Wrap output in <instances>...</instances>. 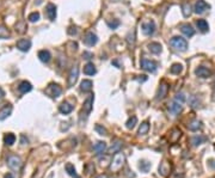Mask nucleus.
Masks as SVG:
<instances>
[{
  "instance_id": "nucleus-1",
  "label": "nucleus",
  "mask_w": 215,
  "mask_h": 178,
  "mask_svg": "<svg viewBox=\"0 0 215 178\" xmlns=\"http://www.w3.org/2000/svg\"><path fill=\"white\" fill-rule=\"evenodd\" d=\"M124 163H126V157H124V154L121 153V152H117V153H115L112 160L110 161L109 169H110L112 172H118L120 170H122V167L124 166Z\"/></svg>"
},
{
  "instance_id": "nucleus-2",
  "label": "nucleus",
  "mask_w": 215,
  "mask_h": 178,
  "mask_svg": "<svg viewBox=\"0 0 215 178\" xmlns=\"http://www.w3.org/2000/svg\"><path fill=\"white\" fill-rule=\"evenodd\" d=\"M170 44L171 47L178 52H185L188 49V42L185 38H183L181 36H175L170 40Z\"/></svg>"
},
{
  "instance_id": "nucleus-3",
  "label": "nucleus",
  "mask_w": 215,
  "mask_h": 178,
  "mask_svg": "<svg viewBox=\"0 0 215 178\" xmlns=\"http://www.w3.org/2000/svg\"><path fill=\"white\" fill-rule=\"evenodd\" d=\"M61 92H62L61 87L58 84H54V82L53 84H49L48 87L46 89V93L49 97H52V98H58L61 95Z\"/></svg>"
},
{
  "instance_id": "nucleus-4",
  "label": "nucleus",
  "mask_w": 215,
  "mask_h": 178,
  "mask_svg": "<svg viewBox=\"0 0 215 178\" xmlns=\"http://www.w3.org/2000/svg\"><path fill=\"white\" fill-rule=\"evenodd\" d=\"M7 165L11 170H19L22 167V159L17 156H10L7 158Z\"/></svg>"
},
{
  "instance_id": "nucleus-5",
  "label": "nucleus",
  "mask_w": 215,
  "mask_h": 178,
  "mask_svg": "<svg viewBox=\"0 0 215 178\" xmlns=\"http://www.w3.org/2000/svg\"><path fill=\"white\" fill-rule=\"evenodd\" d=\"M78 77H79V68L78 66H73L68 74V87H72L75 85V82H78Z\"/></svg>"
},
{
  "instance_id": "nucleus-6",
  "label": "nucleus",
  "mask_w": 215,
  "mask_h": 178,
  "mask_svg": "<svg viewBox=\"0 0 215 178\" xmlns=\"http://www.w3.org/2000/svg\"><path fill=\"white\" fill-rule=\"evenodd\" d=\"M93 101H94V96L93 95H90V96L85 99L84 102V105H82V111L85 112V115L88 116L91 114V111L93 109Z\"/></svg>"
},
{
  "instance_id": "nucleus-7",
  "label": "nucleus",
  "mask_w": 215,
  "mask_h": 178,
  "mask_svg": "<svg viewBox=\"0 0 215 178\" xmlns=\"http://www.w3.org/2000/svg\"><path fill=\"white\" fill-rule=\"evenodd\" d=\"M141 68L147 71L149 73H154L157 71V63L154 61H151L147 59H142L141 60Z\"/></svg>"
},
{
  "instance_id": "nucleus-8",
  "label": "nucleus",
  "mask_w": 215,
  "mask_h": 178,
  "mask_svg": "<svg viewBox=\"0 0 215 178\" xmlns=\"http://www.w3.org/2000/svg\"><path fill=\"white\" fill-rule=\"evenodd\" d=\"M209 5L204 1V0H197L195 4V6H194V12L197 14H202L204 13L209 8Z\"/></svg>"
},
{
  "instance_id": "nucleus-9",
  "label": "nucleus",
  "mask_w": 215,
  "mask_h": 178,
  "mask_svg": "<svg viewBox=\"0 0 215 178\" xmlns=\"http://www.w3.org/2000/svg\"><path fill=\"white\" fill-rule=\"evenodd\" d=\"M155 31V23L153 21H148L142 24V32L146 36H152Z\"/></svg>"
},
{
  "instance_id": "nucleus-10",
  "label": "nucleus",
  "mask_w": 215,
  "mask_h": 178,
  "mask_svg": "<svg viewBox=\"0 0 215 178\" xmlns=\"http://www.w3.org/2000/svg\"><path fill=\"white\" fill-rule=\"evenodd\" d=\"M97 42H98L97 35L93 34V32H91V31L86 32V35L84 36V43H85L86 46H88V47H93L94 44H97Z\"/></svg>"
},
{
  "instance_id": "nucleus-11",
  "label": "nucleus",
  "mask_w": 215,
  "mask_h": 178,
  "mask_svg": "<svg viewBox=\"0 0 215 178\" xmlns=\"http://www.w3.org/2000/svg\"><path fill=\"white\" fill-rule=\"evenodd\" d=\"M16 46H17V48L19 49L20 52H28L29 49L31 48V41L28 40V38H22V40L17 41Z\"/></svg>"
},
{
  "instance_id": "nucleus-12",
  "label": "nucleus",
  "mask_w": 215,
  "mask_h": 178,
  "mask_svg": "<svg viewBox=\"0 0 215 178\" xmlns=\"http://www.w3.org/2000/svg\"><path fill=\"white\" fill-rule=\"evenodd\" d=\"M195 74L198 78H202V79H206V78H209L212 76V71L208 69L207 67H203V66H200L195 69Z\"/></svg>"
},
{
  "instance_id": "nucleus-13",
  "label": "nucleus",
  "mask_w": 215,
  "mask_h": 178,
  "mask_svg": "<svg viewBox=\"0 0 215 178\" xmlns=\"http://www.w3.org/2000/svg\"><path fill=\"white\" fill-rule=\"evenodd\" d=\"M168 85L166 82H161L160 86H159V90H158V93H157V101L164 99L165 97L168 96Z\"/></svg>"
},
{
  "instance_id": "nucleus-14",
  "label": "nucleus",
  "mask_w": 215,
  "mask_h": 178,
  "mask_svg": "<svg viewBox=\"0 0 215 178\" xmlns=\"http://www.w3.org/2000/svg\"><path fill=\"white\" fill-rule=\"evenodd\" d=\"M170 171H171V165H170V163H168V160H162L160 163V165H159V173H160L161 176L166 177V176H168Z\"/></svg>"
},
{
  "instance_id": "nucleus-15",
  "label": "nucleus",
  "mask_w": 215,
  "mask_h": 178,
  "mask_svg": "<svg viewBox=\"0 0 215 178\" xmlns=\"http://www.w3.org/2000/svg\"><path fill=\"white\" fill-rule=\"evenodd\" d=\"M182 109H183L182 104H181V103H178V102H176V101H173V102L168 105V111H170V112H171L173 116L178 115V114H179V112L182 111Z\"/></svg>"
},
{
  "instance_id": "nucleus-16",
  "label": "nucleus",
  "mask_w": 215,
  "mask_h": 178,
  "mask_svg": "<svg viewBox=\"0 0 215 178\" xmlns=\"http://www.w3.org/2000/svg\"><path fill=\"white\" fill-rule=\"evenodd\" d=\"M12 112V105L11 104H6L2 109H0V121L6 120L7 117L11 115Z\"/></svg>"
},
{
  "instance_id": "nucleus-17",
  "label": "nucleus",
  "mask_w": 215,
  "mask_h": 178,
  "mask_svg": "<svg viewBox=\"0 0 215 178\" xmlns=\"http://www.w3.org/2000/svg\"><path fill=\"white\" fill-rule=\"evenodd\" d=\"M107 150H108V146L104 141H98V142L93 146V151L96 152V154H97V156L103 154Z\"/></svg>"
},
{
  "instance_id": "nucleus-18",
  "label": "nucleus",
  "mask_w": 215,
  "mask_h": 178,
  "mask_svg": "<svg viewBox=\"0 0 215 178\" xmlns=\"http://www.w3.org/2000/svg\"><path fill=\"white\" fill-rule=\"evenodd\" d=\"M181 31L187 37H192L195 35V29L191 27L190 24H183L181 27Z\"/></svg>"
},
{
  "instance_id": "nucleus-19",
  "label": "nucleus",
  "mask_w": 215,
  "mask_h": 178,
  "mask_svg": "<svg viewBox=\"0 0 215 178\" xmlns=\"http://www.w3.org/2000/svg\"><path fill=\"white\" fill-rule=\"evenodd\" d=\"M46 11H47L48 18L50 21H55V18H56V6L54 4H48Z\"/></svg>"
},
{
  "instance_id": "nucleus-20",
  "label": "nucleus",
  "mask_w": 215,
  "mask_h": 178,
  "mask_svg": "<svg viewBox=\"0 0 215 178\" xmlns=\"http://www.w3.org/2000/svg\"><path fill=\"white\" fill-rule=\"evenodd\" d=\"M122 146H123V142H122L121 140H115L114 142H112V145H111V147L108 150V152L110 153V154H112V153H117V152L121 151Z\"/></svg>"
},
{
  "instance_id": "nucleus-21",
  "label": "nucleus",
  "mask_w": 215,
  "mask_h": 178,
  "mask_svg": "<svg viewBox=\"0 0 215 178\" xmlns=\"http://www.w3.org/2000/svg\"><path fill=\"white\" fill-rule=\"evenodd\" d=\"M148 49H149V52H151V53L158 55V54H160L161 53L162 47H161L160 43H158V42H152V43H149V44H148Z\"/></svg>"
},
{
  "instance_id": "nucleus-22",
  "label": "nucleus",
  "mask_w": 215,
  "mask_h": 178,
  "mask_svg": "<svg viewBox=\"0 0 215 178\" xmlns=\"http://www.w3.org/2000/svg\"><path fill=\"white\" fill-rule=\"evenodd\" d=\"M38 59H40L42 62L48 63V62L50 61V59H52V55L49 53V50L43 49V50H40V52H38Z\"/></svg>"
},
{
  "instance_id": "nucleus-23",
  "label": "nucleus",
  "mask_w": 215,
  "mask_h": 178,
  "mask_svg": "<svg viewBox=\"0 0 215 178\" xmlns=\"http://www.w3.org/2000/svg\"><path fill=\"white\" fill-rule=\"evenodd\" d=\"M196 27H197V29H198L201 32H208V30H209L208 22L204 21V19H198V21L196 22Z\"/></svg>"
},
{
  "instance_id": "nucleus-24",
  "label": "nucleus",
  "mask_w": 215,
  "mask_h": 178,
  "mask_svg": "<svg viewBox=\"0 0 215 178\" xmlns=\"http://www.w3.org/2000/svg\"><path fill=\"white\" fill-rule=\"evenodd\" d=\"M72 110H73V105H71L67 102L61 103V105L59 106V111H60L61 114H63V115H67L69 112H72Z\"/></svg>"
},
{
  "instance_id": "nucleus-25",
  "label": "nucleus",
  "mask_w": 215,
  "mask_h": 178,
  "mask_svg": "<svg viewBox=\"0 0 215 178\" xmlns=\"http://www.w3.org/2000/svg\"><path fill=\"white\" fill-rule=\"evenodd\" d=\"M31 89H32V85H31L29 82H27V80L22 82L19 84V86H18V90H19L20 93H27V92H30Z\"/></svg>"
},
{
  "instance_id": "nucleus-26",
  "label": "nucleus",
  "mask_w": 215,
  "mask_h": 178,
  "mask_svg": "<svg viewBox=\"0 0 215 178\" xmlns=\"http://www.w3.org/2000/svg\"><path fill=\"white\" fill-rule=\"evenodd\" d=\"M96 72H97V69H96L93 63L88 62V63H86V65L84 66V73H85L86 76H93V74H96Z\"/></svg>"
},
{
  "instance_id": "nucleus-27",
  "label": "nucleus",
  "mask_w": 215,
  "mask_h": 178,
  "mask_svg": "<svg viewBox=\"0 0 215 178\" xmlns=\"http://www.w3.org/2000/svg\"><path fill=\"white\" fill-rule=\"evenodd\" d=\"M92 86H93L92 82H91V80H88V79H85V80H82V82H81L80 90L82 91V92H90V91L92 90Z\"/></svg>"
},
{
  "instance_id": "nucleus-28",
  "label": "nucleus",
  "mask_w": 215,
  "mask_h": 178,
  "mask_svg": "<svg viewBox=\"0 0 215 178\" xmlns=\"http://www.w3.org/2000/svg\"><path fill=\"white\" fill-rule=\"evenodd\" d=\"M207 140V137L206 136H202V135H195V136H192L191 139H190V142L192 144V146H200L201 144H203L204 141Z\"/></svg>"
},
{
  "instance_id": "nucleus-29",
  "label": "nucleus",
  "mask_w": 215,
  "mask_h": 178,
  "mask_svg": "<svg viewBox=\"0 0 215 178\" xmlns=\"http://www.w3.org/2000/svg\"><path fill=\"white\" fill-rule=\"evenodd\" d=\"M66 171H67V173L69 175V176H71V177L79 178V176L77 175V171H75V167H74L73 164H71V163L66 164Z\"/></svg>"
},
{
  "instance_id": "nucleus-30",
  "label": "nucleus",
  "mask_w": 215,
  "mask_h": 178,
  "mask_svg": "<svg viewBox=\"0 0 215 178\" xmlns=\"http://www.w3.org/2000/svg\"><path fill=\"white\" fill-rule=\"evenodd\" d=\"M4 142H5L7 146H12V145L16 142V135H14V134H12V133H8V134H6V135H5V137H4Z\"/></svg>"
},
{
  "instance_id": "nucleus-31",
  "label": "nucleus",
  "mask_w": 215,
  "mask_h": 178,
  "mask_svg": "<svg viewBox=\"0 0 215 178\" xmlns=\"http://www.w3.org/2000/svg\"><path fill=\"white\" fill-rule=\"evenodd\" d=\"M148 130H149V123H148V122H142V123L140 124V127H139L138 134H139V135H146L148 133Z\"/></svg>"
},
{
  "instance_id": "nucleus-32",
  "label": "nucleus",
  "mask_w": 215,
  "mask_h": 178,
  "mask_svg": "<svg viewBox=\"0 0 215 178\" xmlns=\"http://www.w3.org/2000/svg\"><path fill=\"white\" fill-rule=\"evenodd\" d=\"M202 127V124L200 121H197V120H195V121H192V122H190L188 126L189 130H191V131H197V130H200Z\"/></svg>"
},
{
  "instance_id": "nucleus-33",
  "label": "nucleus",
  "mask_w": 215,
  "mask_h": 178,
  "mask_svg": "<svg viewBox=\"0 0 215 178\" xmlns=\"http://www.w3.org/2000/svg\"><path fill=\"white\" fill-rule=\"evenodd\" d=\"M138 124V117L136 116H132L129 117V120L127 121V123H126V127H127L128 129H133L135 126Z\"/></svg>"
},
{
  "instance_id": "nucleus-34",
  "label": "nucleus",
  "mask_w": 215,
  "mask_h": 178,
  "mask_svg": "<svg viewBox=\"0 0 215 178\" xmlns=\"http://www.w3.org/2000/svg\"><path fill=\"white\" fill-rule=\"evenodd\" d=\"M171 73L172 74H181L182 71H183V66H182L181 63H173L172 66H171Z\"/></svg>"
},
{
  "instance_id": "nucleus-35",
  "label": "nucleus",
  "mask_w": 215,
  "mask_h": 178,
  "mask_svg": "<svg viewBox=\"0 0 215 178\" xmlns=\"http://www.w3.org/2000/svg\"><path fill=\"white\" fill-rule=\"evenodd\" d=\"M182 11H183V16L184 17H189L190 14H191V6H190V4L189 2H185V4H183L182 5Z\"/></svg>"
},
{
  "instance_id": "nucleus-36",
  "label": "nucleus",
  "mask_w": 215,
  "mask_h": 178,
  "mask_svg": "<svg viewBox=\"0 0 215 178\" xmlns=\"http://www.w3.org/2000/svg\"><path fill=\"white\" fill-rule=\"evenodd\" d=\"M8 37H10V31L5 27H0V38L5 40V38H8Z\"/></svg>"
},
{
  "instance_id": "nucleus-37",
  "label": "nucleus",
  "mask_w": 215,
  "mask_h": 178,
  "mask_svg": "<svg viewBox=\"0 0 215 178\" xmlns=\"http://www.w3.org/2000/svg\"><path fill=\"white\" fill-rule=\"evenodd\" d=\"M108 27H110V29H112V30H115V29H117V27H120V21L118 19H112V21H108L107 22Z\"/></svg>"
},
{
  "instance_id": "nucleus-38",
  "label": "nucleus",
  "mask_w": 215,
  "mask_h": 178,
  "mask_svg": "<svg viewBox=\"0 0 215 178\" xmlns=\"http://www.w3.org/2000/svg\"><path fill=\"white\" fill-rule=\"evenodd\" d=\"M28 19H29V22H31V23H35V22L40 21V13H38V12H32V13L29 14Z\"/></svg>"
},
{
  "instance_id": "nucleus-39",
  "label": "nucleus",
  "mask_w": 215,
  "mask_h": 178,
  "mask_svg": "<svg viewBox=\"0 0 215 178\" xmlns=\"http://www.w3.org/2000/svg\"><path fill=\"white\" fill-rule=\"evenodd\" d=\"M181 135H182L181 130L175 129L173 131H172V136H171V141H172V142H177V141H178V139L181 137Z\"/></svg>"
},
{
  "instance_id": "nucleus-40",
  "label": "nucleus",
  "mask_w": 215,
  "mask_h": 178,
  "mask_svg": "<svg viewBox=\"0 0 215 178\" xmlns=\"http://www.w3.org/2000/svg\"><path fill=\"white\" fill-rule=\"evenodd\" d=\"M96 131L99 135H108V130L103 126H101V124H96Z\"/></svg>"
},
{
  "instance_id": "nucleus-41",
  "label": "nucleus",
  "mask_w": 215,
  "mask_h": 178,
  "mask_svg": "<svg viewBox=\"0 0 215 178\" xmlns=\"http://www.w3.org/2000/svg\"><path fill=\"white\" fill-rule=\"evenodd\" d=\"M140 169H141L142 172H148V170L151 169V163H148V161H141Z\"/></svg>"
},
{
  "instance_id": "nucleus-42",
  "label": "nucleus",
  "mask_w": 215,
  "mask_h": 178,
  "mask_svg": "<svg viewBox=\"0 0 215 178\" xmlns=\"http://www.w3.org/2000/svg\"><path fill=\"white\" fill-rule=\"evenodd\" d=\"M175 101L178 103H181V104H183V103L185 102V96H184V93H177L175 97Z\"/></svg>"
},
{
  "instance_id": "nucleus-43",
  "label": "nucleus",
  "mask_w": 215,
  "mask_h": 178,
  "mask_svg": "<svg viewBox=\"0 0 215 178\" xmlns=\"http://www.w3.org/2000/svg\"><path fill=\"white\" fill-rule=\"evenodd\" d=\"M68 35H71V36H74V35H77V32H78V29H77V27H69L67 30Z\"/></svg>"
},
{
  "instance_id": "nucleus-44",
  "label": "nucleus",
  "mask_w": 215,
  "mask_h": 178,
  "mask_svg": "<svg viewBox=\"0 0 215 178\" xmlns=\"http://www.w3.org/2000/svg\"><path fill=\"white\" fill-rule=\"evenodd\" d=\"M82 57H84L85 60H90V59L93 57V54H92V53H88V52H84V53H82Z\"/></svg>"
},
{
  "instance_id": "nucleus-45",
  "label": "nucleus",
  "mask_w": 215,
  "mask_h": 178,
  "mask_svg": "<svg viewBox=\"0 0 215 178\" xmlns=\"http://www.w3.org/2000/svg\"><path fill=\"white\" fill-rule=\"evenodd\" d=\"M195 98H194V96L191 97V101H190V104H191V106L192 108H197L198 106V104H200V102H198V99L197 101H194Z\"/></svg>"
},
{
  "instance_id": "nucleus-46",
  "label": "nucleus",
  "mask_w": 215,
  "mask_h": 178,
  "mask_svg": "<svg viewBox=\"0 0 215 178\" xmlns=\"http://www.w3.org/2000/svg\"><path fill=\"white\" fill-rule=\"evenodd\" d=\"M4 97H5V92H4V90L0 87V101H1Z\"/></svg>"
},
{
  "instance_id": "nucleus-47",
  "label": "nucleus",
  "mask_w": 215,
  "mask_h": 178,
  "mask_svg": "<svg viewBox=\"0 0 215 178\" xmlns=\"http://www.w3.org/2000/svg\"><path fill=\"white\" fill-rule=\"evenodd\" d=\"M96 178H109V177H108L107 175H99V176H97Z\"/></svg>"
},
{
  "instance_id": "nucleus-48",
  "label": "nucleus",
  "mask_w": 215,
  "mask_h": 178,
  "mask_svg": "<svg viewBox=\"0 0 215 178\" xmlns=\"http://www.w3.org/2000/svg\"><path fill=\"white\" fill-rule=\"evenodd\" d=\"M5 178H13V176L11 173H7V175H5Z\"/></svg>"
},
{
  "instance_id": "nucleus-49",
  "label": "nucleus",
  "mask_w": 215,
  "mask_h": 178,
  "mask_svg": "<svg viewBox=\"0 0 215 178\" xmlns=\"http://www.w3.org/2000/svg\"><path fill=\"white\" fill-rule=\"evenodd\" d=\"M22 144L25 145V137H24V136H22Z\"/></svg>"
}]
</instances>
